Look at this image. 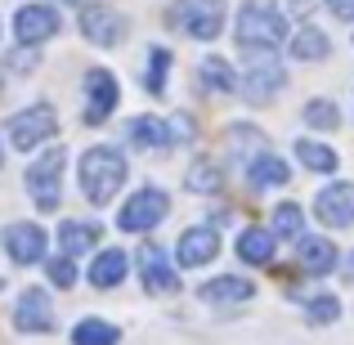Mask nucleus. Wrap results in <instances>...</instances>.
I'll return each instance as SVG.
<instances>
[{
	"mask_svg": "<svg viewBox=\"0 0 354 345\" xmlns=\"http://www.w3.org/2000/svg\"><path fill=\"white\" fill-rule=\"evenodd\" d=\"M126 157L117 153V148H108V144H99V148H90L86 157H81V166H77V175H81V189H86V198L95 202V207H104V202H113L117 198V189L126 184Z\"/></svg>",
	"mask_w": 354,
	"mask_h": 345,
	"instance_id": "f257e3e1",
	"label": "nucleus"
},
{
	"mask_svg": "<svg viewBox=\"0 0 354 345\" xmlns=\"http://www.w3.org/2000/svg\"><path fill=\"white\" fill-rule=\"evenodd\" d=\"M287 41V18L269 0H247L238 14V45L251 54H274Z\"/></svg>",
	"mask_w": 354,
	"mask_h": 345,
	"instance_id": "f03ea898",
	"label": "nucleus"
},
{
	"mask_svg": "<svg viewBox=\"0 0 354 345\" xmlns=\"http://www.w3.org/2000/svg\"><path fill=\"white\" fill-rule=\"evenodd\" d=\"M63 171H68V148H45L27 166V193L41 211H54L63 202Z\"/></svg>",
	"mask_w": 354,
	"mask_h": 345,
	"instance_id": "7ed1b4c3",
	"label": "nucleus"
},
{
	"mask_svg": "<svg viewBox=\"0 0 354 345\" xmlns=\"http://www.w3.org/2000/svg\"><path fill=\"white\" fill-rule=\"evenodd\" d=\"M166 211H171V198H166V189H139L135 198L121 207L117 229H126V233H148V229H157V225L166 220Z\"/></svg>",
	"mask_w": 354,
	"mask_h": 345,
	"instance_id": "20e7f679",
	"label": "nucleus"
},
{
	"mask_svg": "<svg viewBox=\"0 0 354 345\" xmlns=\"http://www.w3.org/2000/svg\"><path fill=\"white\" fill-rule=\"evenodd\" d=\"M54 130H59L54 108H50V104H36V108H27V113L9 117V144L23 148V153H32V148H41L45 139L54 135Z\"/></svg>",
	"mask_w": 354,
	"mask_h": 345,
	"instance_id": "39448f33",
	"label": "nucleus"
},
{
	"mask_svg": "<svg viewBox=\"0 0 354 345\" xmlns=\"http://www.w3.org/2000/svg\"><path fill=\"white\" fill-rule=\"evenodd\" d=\"M139 278H144V292L148 296H175L180 292V274L171 269L166 251L157 242H144L139 247Z\"/></svg>",
	"mask_w": 354,
	"mask_h": 345,
	"instance_id": "423d86ee",
	"label": "nucleus"
},
{
	"mask_svg": "<svg viewBox=\"0 0 354 345\" xmlns=\"http://www.w3.org/2000/svg\"><path fill=\"white\" fill-rule=\"evenodd\" d=\"M121 90H117V77L104 68H90L86 72V126H104L113 117Z\"/></svg>",
	"mask_w": 354,
	"mask_h": 345,
	"instance_id": "0eeeda50",
	"label": "nucleus"
},
{
	"mask_svg": "<svg viewBox=\"0 0 354 345\" xmlns=\"http://www.w3.org/2000/svg\"><path fill=\"white\" fill-rule=\"evenodd\" d=\"M283 81H287L283 63H278L274 54H256L251 68H247V86H242V95H247V104H269V99L283 90Z\"/></svg>",
	"mask_w": 354,
	"mask_h": 345,
	"instance_id": "6e6552de",
	"label": "nucleus"
},
{
	"mask_svg": "<svg viewBox=\"0 0 354 345\" xmlns=\"http://www.w3.org/2000/svg\"><path fill=\"white\" fill-rule=\"evenodd\" d=\"M314 216H319L323 225H332V229H350L354 225V184L337 180V184H328V189H319Z\"/></svg>",
	"mask_w": 354,
	"mask_h": 345,
	"instance_id": "1a4fd4ad",
	"label": "nucleus"
},
{
	"mask_svg": "<svg viewBox=\"0 0 354 345\" xmlns=\"http://www.w3.org/2000/svg\"><path fill=\"white\" fill-rule=\"evenodd\" d=\"M175 256H180V265H184V269H202V265H211V260L220 256V229H211V225H193V229H184V233H180V242H175Z\"/></svg>",
	"mask_w": 354,
	"mask_h": 345,
	"instance_id": "9d476101",
	"label": "nucleus"
},
{
	"mask_svg": "<svg viewBox=\"0 0 354 345\" xmlns=\"http://www.w3.org/2000/svg\"><path fill=\"white\" fill-rule=\"evenodd\" d=\"M14 328L27 332V337H45V332L54 328V305H50V296H45L41 287H27V292L18 296V305H14Z\"/></svg>",
	"mask_w": 354,
	"mask_h": 345,
	"instance_id": "9b49d317",
	"label": "nucleus"
},
{
	"mask_svg": "<svg viewBox=\"0 0 354 345\" xmlns=\"http://www.w3.org/2000/svg\"><path fill=\"white\" fill-rule=\"evenodd\" d=\"M81 36L90 45H99V50H113V45H121V36H126V23L108 5H86L81 9Z\"/></svg>",
	"mask_w": 354,
	"mask_h": 345,
	"instance_id": "f8f14e48",
	"label": "nucleus"
},
{
	"mask_svg": "<svg viewBox=\"0 0 354 345\" xmlns=\"http://www.w3.org/2000/svg\"><path fill=\"white\" fill-rule=\"evenodd\" d=\"M54 32H59V9H54V5H23L14 14V36L23 45H32V50L41 41H50Z\"/></svg>",
	"mask_w": 354,
	"mask_h": 345,
	"instance_id": "ddd939ff",
	"label": "nucleus"
},
{
	"mask_svg": "<svg viewBox=\"0 0 354 345\" xmlns=\"http://www.w3.org/2000/svg\"><path fill=\"white\" fill-rule=\"evenodd\" d=\"M296 260H301L305 274H332V269H341V251L328 242V233H305L296 242Z\"/></svg>",
	"mask_w": 354,
	"mask_h": 345,
	"instance_id": "4468645a",
	"label": "nucleus"
},
{
	"mask_svg": "<svg viewBox=\"0 0 354 345\" xmlns=\"http://www.w3.org/2000/svg\"><path fill=\"white\" fill-rule=\"evenodd\" d=\"M184 32L198 41H216L225 32V0H193V9H184Z\"/></svg>",
	"mask_w": 354,
	"mask_h": 345,
	"instance_id": "2eb2a0df",
	"label": "nucleus"
},
{
	"mask_svg": "<svg viewBox=\"0 0 354 345\" xmlns=\"http://www.w3.org/2000/svg\"><path fill=\"white\" fill-rule=\"evenodd\" d=\"M5 251L18 265H36L45 260V229L41 225H9L5 229Z\"/></svg>",
	"mask_w": 354,
	"mask_h": 345,
	"instance_id": "dca6fc26",
	"label": "nucleus"
},
{
	"mask_svg": "<svg viewBox=\"0 0 354 345\" xmlns=\"http://www.w3.org/2000/svg\"><path fill=\"white\" fill-rule=\"evenodd\" d=\"M130 139H135L139 148H153V153H171V148L180 144V130H175V121H162V117H139L135 126H130Z\"/></svg>",
	"mask_w": 354,
	"mask_h": 345,
	"instance_id": "f3484780",
	"label": "nucleus"
},
{
	"mask_svg": "<svg viewBox=\"0 0 354 345\" xmlns=\"http://www.w3.org/2000/svg\"><path fill=\"white\" fill-rule=\"evenodd\" d=\"M287 180H292V166H287L283 157H274V153H260L256 162H247V184L251 189H283Z\"/></svg>",
	"mask_w": 354,
	"mask_h": 345,
	"instance_id": "a211bd4d",
	"label": "nucleus"
},
{
	"mask_svg": "<svg viewBox=\"0 0 354 345\" xmlns=\"http://www.w3.org/2000/svg\"><path fill=\"white\" fill-rule=\"evenodd\" d=\"M126 274H130V260H126V251H99L95 256V265H90V283L99 287V292H108V287H121L126 283Z\"/></svg>",
	"mask_w": 354,
	"mask_h": 345,
	"instance_id": "6ab92c4d",
	"label": "nucleus"
},
{
	"mask_svg": "<svg viewBox=\"0 0 354 345\" xmlns=\"http://www.w3.org/2000/svg\"><path fill=\"white\" fill-rule=\"evenodd\" d=\"M99 238H104V225H95V220H68V225L59 229L63 256H81V251L99 247Z\"/></svg>",
	"mask_w": 354,
	"mask_h": 345,
	"instance_id": "aec40b11",
	"label": "nucleus"
},
{
	"mask_svg": "<svg viewBox=\"0 0 354 345\" xmlns=\"http://www.w3.org/2000/svg\"><path fill=\"white\" fill-rule=\"evenodd\" d=\"M238 256H242V265H269L274 260V233L269 229H242L238 233Z\"/></svg>",
	"mask_w": 354,
	"mask_h": 345,
	"instance_id": "412c9836",
	"label": "nucleus"
},
{
	"mask_svg": "<svg viewBox=\"0 0 354 345\" xmlns=\"http://www.w3.org/2000/svg\"><path fill=\"white\" fill-rule=\"evenodd\" d=\"M202 81H207V90H216V95H234L238 90L234 63L220 59V54H207V59H202Z\"/></svg>",
	"mask_w": 354,
	"mask_h": 345,
	"instance_id": "4be33fe9",
	"label": "nucleus"
},
{
	"mask_svg": "<svg viewBox=\"0 0 354 345\" xmlns=\"http://www.w3.org/2000/svg\"><path fill=\"white\" fill-rule=\"evenodd\" d=\"M296 157H301L305 171H319V175H332V171H337V162H341L328 144H314V139H301V144H296Z\"/></svg>",
	"mask_w": 354,
	"mask_h": 345,
	"instance_id": "5701e85b",
	"label": "nucleus"
},
{
	"mask_svg": "<svg viewBox=\"0 0 354 345\" xmlns=\"http://www.w3.org/2000/svg\"><path fill=\"white\" fill-rule=\"evenodd\" d=\"M117 341H121V332L104 319H81L72 328V345H117Z\"/></svg>",
	"mask_w": 354,
	"mask_h": 345,
	"instance_id": "b1692460",
	"label": "nucleus"
},
{
	"mask_svg": "<svg viewBox=\"0 0 354 345\" xmlns=\"http://www.w3.org/2000/svg\"><path fill=\"white\" fill-rule=\"evenodd\" d=\"M202 296H207V301H251V296H256V287L247 283V278H211L207 287H202Z\"/></svg>",
	"mask_w": 354,
	"mask_h": 345,
	"instance_id": "393cba45",
	"label": "nucleus"
},
{
	"mask_svg": "<svg viewBox=\"0 0 354 345\" xmlns=\"http://www.w3.org/2000/svg\"><path fill=\"white\" fill-rule=\"evenodd\" d=\"M292 54H296V59H305V63L328 59V36H323L319 27H301V32L292 36Z\"/></svg>",
	"mask_w": 354,
	"mask_h": 345,
	"instance_id": "a878e982",
	"label": "nucleus"
},
{
	"mask_svg": "<svg viewBox=\"0 0 354 345\" xmlns=\"http://www.w3.org/2000/svg\"><path fill=\"white\" fill-rule=\"evenodd\" d=\"M166 68H171V50H166V45H153V50H148V68H144L148 95H166Z\"/></svg>",
	"mask_w": 354,
	"mask_h": 345,
	"instance_id": "bb28decb",
	"label": "nucleus"
},
{
	"mask_svg": "<svg viewBox=\"0 0 354 345\" xmlns=\"http://www.w3.org/2000/svg\"><path fill=\"white\" fill-rule=\"evenodd\" d=\"M274 233L278 238H305V211L296 207V202H278L274 207Z\"/></svg>",
	"mask_w": 354,
	"mask_h": 345,
	"instance_id": "cd10ccee",
	"label": "nucleus"
},
{
	"mask_svg": "<svg viewBox=\"0 0 354 345\" xmlns=\"http://www.w3.org/2000/svg\"><path fill=\"white\" fill-rule=\"evenodd\" d=\"M305 121H310L314 130H337L341 126V113H337L332 99H310V104H305Z\"/></svg>",
	"mask_w": 354,
	"mask_h": 345,
	"instance_id": "c85d7f7f",
	"label": "nucleus"
},
{
	"mask_svg": "<svg viewBox=\"0 0 354 345\" xmlns=\"http://www.w3.org/2000/svg\"><path fill=\"white\" fill-rule=\"evenodd\" d=\"M337 314H341L337 296H328V292L310 296V323H337Z\"/></svg>",
	"mask_w": 354,
	"mask_h": 345,
	"instance_id": "c756f323",
	"label": "nucleus"
},
{
	"mask_svg": "<svg viewBox=\"0 0 354 345\" xmlns=\"http://www.w3.org/2000/svg\"><path fill=\"white\" fill-rule=\"evenodd\" d=\"M189 189H198V193H211V189H220V166H211V162H198L189 171Z\"/></svg>",
	"mask_w": 354,
	"mask_h": 345,
	"instance_id": "7c9ffc66",
	"label": "nucleus"
},
{
	"mask_svg": "<svg viewBox=\"0 0 354 345\" xmlns=\"http://www.w3.org/2000/svg\"><path fill=\"white\" fill-rule=\"evenodd\" d=\"M50 283L54 287H77V265H72V256L50 260Z\"/></svg>",
	"mask_w": 354,
	"mask_h": 345,
	"instance_id": "2f4dec72",
	"label": "nucleus"
},
{
	"mask_svg": "<svg viewBox=\"0 0 354 345\" xmlns=\"http://www.w3.org/2000/svg\"><path fill=\"white\" fill-rule=\"evenodd\" d=\"M32 63H36V50H32V45H23V50H18V54H9V59H5V68L23 72V68H32Z\"/></svg>",
	"mask_w": 354,
	"mask_h": 345,
	"instance_id": "473e14b6",
	"label": "nucleus"
},
{
	"mask_svg": "<svg viewBox=\"0 0 354 345\" xmlns=\"http://www.w3.org/2000/svg\"><path fill=\"white\" fill-rule=\"evenodd\" d=\"M328 9L337 18H354V0H328Z\"/></svg>",
	"mask_w": 354,
	"mask_h": 345,
	"instance_id": "72a5a7b5",
	"label": "nucleus"
},
{
	"mask_svg": "<svg viewBox=\"0 0 354 345\" xmlns=\"http://www.w3.org/2000/svg\"><path fill=\"white\" fill-rule=\"evenodd\" d=\"M341 274H346V283H354V251L346 256V265H341Z\"/></svg>",
	"mask_w": 354,
	"mask_h": 345,
	"instance_id": "f704fd0d",
	"label": "nucleus"
},
{
	"mask_svg": "<svg viewBox=\"0 0 354 345\" xmlns=\"http://www.w3.org/2000/svg\"><path fill=\"white\" fill-rule=\"evenodd\" d=\"M68 5H86V0H68Z\"/></svg>",
	"mask_w": 354,
	"mask_h": 345,
	"instance_id": "c9c22d12",
	"label": "nucleus"
},
{
	"mask_svg": "<svg viewBox=\"0 0 354 345\" xmlns=\"http://www.w3.org/2000/svg\"><path fill=\"white\" fill-rule=\"evenodd\" d=\"M0 166H5V153H0Z\"/></svg>",
	"mask_w": 354,
	"mask_h": 345,
	"instance_id": "e433bc0d",
	"label": "nucleus"
}]
</instances>
